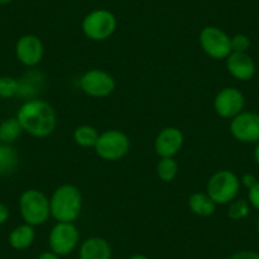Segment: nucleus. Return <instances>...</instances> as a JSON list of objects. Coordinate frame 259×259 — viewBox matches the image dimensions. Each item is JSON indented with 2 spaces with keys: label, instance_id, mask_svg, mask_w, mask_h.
Returning <instances> with one entry per match:
<instances>
[{
  "label": "nucleus",
  "instance_id": "nucleus-27",
  "mask_svg": "<svg viewBox=\"0 0 259 259\" xmlns=\"http://www.w3.org/2000/svg\"><path fill=\"white\" fill-rule=\"evenodd\" d=\"M229 259H259V253L251 250L236 251Z\"/></svg>",
  "mask_w": 259,
  "mask_h": 259
},
{
  "label": "nucleus",
  "instance_id": "nucleus-9",
  "mask_svg": "<svg viewBox=\"0 0 259 259\" xmlns=\"http://www.w3.org/2000/svg\"><path fill=\"white\" fill-rule=\"evenodd\" d=\"M79 85L87 96L93 98H104L113 93L116 81L107 71L101 69H91L79 79Z\"/></svg>",
  "mask_w": 259,
  "mask_h": 259
},
{
  "label": "nucleus",
  "instance_id": "nucleus-15",
  "mask_svg": "<svg viewBox=\"0 0 259 259\" xmlns=\"http://www.w3.org/2000/svg\"><path fill=\"white\" fill-rule=\"evenodd\" d=\"M112 249L108 241L99 236L87 239L79 249V259H111Z\"/></svg>",
  "mask_w": 259,
  "mask_h": 259
},
{
  "label": "nucleus",
  "instance_id": "nucleus-19",
  "mask_svg": "<svg viewBox=\"0 0 259 259\" xmlns=\"http://www.w3.org/2000/svg\"><path fill=\"white\" fill-rule=\"evenodd\" d=\"M19 164L16 149L8 144L0 145V176H11L17 170Z\"/></svg>",
  "mask_w": 259,
  "mask_h": 259
},
{
  "label": "nucleus",
  "instance_id": "nucleus-14",
  "mask_svg": "<svg viewBox=\"0 0 259 259\" xmlns=\"http://www.w3.org/2000/svg\"><path fill=\"white\" fill-rule=\"evenodd\" d=\"M225 60L228 71L238 80H250L255 75V62L246 52H231Z\"/></svg>",
  "mask_w": 259,
  "mask_h": 259
},
{
  "label": "nucleus",
  "instance_id": "nucleus-7",
  "mask_svg": "<svg viewBox=\"0 0 259 259\" xmlns=\"http://www.w3.org/2000/svg\"><path fill=\"white\" fill-rule=\"evenodd\" d=\"M201 49L207 56L215 60H224L231 54V37L215 26H207L200 33Z\"/></svg>",
  "mask_w": 259,
  "mask_h": 259
},
{
  "label": "nucleus",
  "instance_id": "nucleus-8",
  "mask_svg": "<svg viewBox=\"0 0 259 259\" xmlns=\"http://www.w3.org/2000/svg\"><path fill=\"white\" fill-rule=\"evenodd\" d=\"M79 238L80 234L74 223H57L50 231V249L59 256L68 255L78 246Z\"/></svg>",
  "mask_w": 259,
  "mask_h": 259
},
{
  "label": "nucleus",
  "instance_id": "nucleus-6",
  "mask_svg": "<svg viewBox=\"0 0 259 259\" xmlns=\"http://www.w3.org/2000/svg\"><path fill=\"white\" fill-rule=\"evenodd\" d=\"M130 139L119 130H107L99 134L94 150L97 155L107 161H117L124 158L130 151Z\"/></svg>",
  "mask_w": 259,
  "mask_h": 259
},
{
  "label": "nucleus",
  "instance_id": "nucleus-24",
  "mask_svg": "<svg viewBox=\"0 0 259 259\" xmlns=\"http://www.w3.org/2000/svg\"><path fill=\"white\" fill-rule=\"evenodd\" d=\"M19 81L11 75L0 76V98L11 99L18 96Z\"/></svg>",
  "mask_w": 259,
  "mask_h": 259
},
{
  "label": "nucleus",
  "instance_id": "nucleus-12",
  "mask_svg": "<svg viewBox=\"0 0 259 259\" xmlns=\"http://www.w3.org/2000/svg\"><path fill=\"white\" fill-rule=\"evenodd\" d=\"M44 42L36 34H24L17 41L16 56L27 68H34L44 59Z\"/></svg>",
  "mask_w": 259,
  "mask_h": 259
},
{
  "label": "nucleus",
  "instance_id": "nucleus-10",
  "mask_svg": "<svg viewBox=\"0 0 259 259\" xmlns=\"http://www.w3.org/2000/svg\"><path fill=\"white\" fill-rule=\"evenodd\" d=\"M245 98L244 94L234 87L224 88L216 94L213 99V108L220 117L226 119H233L244 111Z\"/></svg>",
  "mask_w": 259,
  "mask_h": 259
},
{
  "label": "nucleus",
  "instance_id": "nucleus-32",
  "mask_svg": "<svg viewBox=\"0 0 259 259\" xmlns=\"http://www.w3.org/2000/svg\"><path fill=\"white\" fill-rule=\"evenodd\" d=\"M128 259H149V258L146 255H144V254H135V255L130 256Z\"/></svg>",
  "mask_w": 259,
  "mask_h": 259
},
{
  "label": "nucleus",
  "instance_id": "nucleus-2",
  "mask_svg": "<svg viewBox=\"0 0 259 259\" xmlns=\"http://www.w3.org/2000/svg\"><path fill=\"white\" fill-rule=\"evenodd\" d=\"M83 207L80 189L74 184L57 187L50 198L51 216L57 223H74L79 218Z\"/></svg>",
  "mask_w": 259,
  "mask_h": 259
},
{
  "label": "nucleus",
  "instance_id": "nucleus-29",
  "mask_svg": "<svg viewBox=\"0 0 259 259\" xmlns=\"http://www.w3.org/2000/svg\"><path fill=\"white\" fill-rule=\"evenodd\" d=\"M9 216H11V211L6 203L0 202V225H3L8 221Z\"/></svg>",
  "mask_w": 259,
  "mask_h": 259
},
{
  "label": "nucleus",
  "instance_id": "nucleus-21",
  "mask_svg": "<svg viewBox=\"0 0 259 259\" xmlns=\"http://www.w3.org/2000/svg\"><path fill=\"white\" fill-rule=\"evenodd\" d=\"M73 138L76 145L81 146V148H94L98 141L99 133L93 126L81 124L75 128Z\"/></svg>",
  "mask_w": 259,
  "mask_h": 259
},
{
  "label": "nucleus",
  "instance_id": "nucleus-34",
  "mask_svg": "<svg viewBox=\"0 0 259 259\" xmlns=\"http://www.w3.org/2000/svg\"><path fill=\"white\" fill-rule=\"evenodd\" d=\"M256 230H258L259 233V216H258V220H256Z\"/></svg>",
  "mask_w": 259,
  "mask_h": 259
},
{
  "label": "nucleus",
  "instance_id": "nucleus-18",
  "mask_svg": "<svg viewBox=\"0 0 259 259\" xmlns=\"http://www.w3.org/2000/svg\"><path fill=\"white\" fill-rule=\"evenodd\" d=\"M188 206L194 215L201 216V218H208L213 215L216 211V203L207 193L202 192H196L191 194L188 200Z\"/></svg>",
  "mask_w": 259,
  "mask_h": 259
},
{
  "label": "nucleus",
  "instance_id": "nucleus-30",
  "mask_svg": "<svg viewBox=\"0 0 259 259\" xmlns=\"http://www.w3.org/2000/svg\"><path fill=\"white\" fill-rule=\"evenodd\" d=\"M37 259H60V256L57 255V254L52 253L51 250L50 251H44V253H41L38 255V258Z\"/></svg>",
  "mask_w": 259,
  "mask_h": 259
},
{
  "label": "nucleus",
  "instance_id": "nucleus-11",
  "mask_svg": "<svg viewBox=\"0 0 259 259\" xmlns=\"http://www.w3.org/2000/svg\"><path fill=\"white\" fill-rule=\"evenodd\" d=\"M230 133L240 143L251 144L259 141V114L243 111L230 122Z\"/></svg>",
  "mask_w": 259,
  "mask_h": 259
},
{
  "label": "nucleus",
  "instance_id": "nucleus-31",
  "mask_svg": "<svg viewBox=\"0 0 259 259\" xmlns=\"http://www.w3.org/2000/svg\"><path fill=\"white\" fill-rule=\"evenodd\" d=\"M254 160H255V163L259 165V141L258 143H255V148H254Z\"/></svg>",
  "mask_w": 259,
  "mask_h": 259
},
{
  "label": "nucleus",
  "instance_id": "nucleus-23",
  "mask_svg": "<svg viewBox=\"0 0 259 259\" xmlns=\"http://www.w3.org/2000/svg\"><path fill=\"white\" fill-rule=\"evenodd\" d=\"M250 212V205L246 200H234L233 202L229 203L228 207V218L234 221L243 220L248 218Z\"/></svg>",
  "mask_w": 259,
  "mask_h": 259
},
{
  "label": "nucleus",
  "instance_id": "nucleus-33",
  "mask_svg": "<svg viewBox=\"0 0 259 259\" xmlns=\"http://www.w3.org/2000/svg\"><path fill=\"white\" fill-rule=\"evenodd\" d=\"M13 0H0V6H7V4H11Z\"/></svg>",
  "mask_w": 259,
  "mask_h": 259
},
{
  "label": "nucleus",
  "instance_id": "nucleus-1",
  "mask_svg": "<svg viewBox=\"0 0 259 259\" xmlns=\"http://www.w3.org/2000/svg\"><path fill=\"white\" fill-rule=\"evenodd\" d=\"M17 118L23 133L33 138L44 139L51 135L56 130L57 117L54 107L44 99H28L19 107Z\"/></svg>",
  "mask_w": 259,
  "mask_h": 259
},
{
  "label": "nucleus",
  "instance_id": "nucleus-25",
  "mask_svg": "<svg viewBox=\"0 0 259 259\" xmlns=\"http://www.w3.org/2000/svg\"><path fill=\"white\" fill-rule=\"evenodd\" d=\"M250 47V39L246 34L239 33L231 37V51L233 52H246Z\"/></svg>",
  "mask_w": 259,
  "mask_h": 259
},
{
  "label": "nucleus",
  "instance_id": "nucleus-4",
  "mask_svg": "<svg viewBox=\"0 0 259 259\" xmlns=\"http://www.w3.org/2000/svg\"><path fill=\"white\" fill-rule=\"evenodd\" d=\"M240 178L231 170H219L211 176L206 186V193L216 205H229L238 197Z\"/></svg>",
  "mask_w": 259,
  "mask_h": 259
},
{
  "label": "nucleus",
  "instance_id": "nucleus-13",
  "mask_svg": "<svg viewBox=\"0 0 259 259\" xmlns=\"http://www.w3.org/2000/svg\"><path fill=\"white\" fill-rule=\"evenodd\" d=\"M184 135L178 127H165L158 134L154 143L155 153L160 158H174L183 148Z\"/></svg>",
  "mask_w": 259,
  "mask_h": 259
},
{
  "label": "nucleus",
  "instance_id": "nucleus-22",
  "mask_svg": "<svg viewBox=\"0 0 259 259\" xmlns=\"http://www.w3.org/2000/svg\"><path fill=\"white\" fill-rule=\"evenodd\" d=\"M156 173L160 181L170 183L178 174V163L174 160V158H160L156 165Z\"/></svg>",
  "mask_w": 259,
  "mask_h": 259
},
{
  "label": "nucleus",
  "instance_id": "nucleus-5",
  "mask_svg": "<svg viewBox=\"0 0 259 259\" xmlns=\"http://www.w3.org/2000/svg\"><path fill=\"white\" fill-rule=\"evenodd\" d=\"M117 18L107 9H96L84 17L81 31L92 41H106L116 32Z\"/></svg>",
  "mask_w": 259,
  "mask_h": 259
},
{
  "label": "nucleus",
  "instance_id": "nucleus-3",
  "mask_svg": "<svg viewBox=\"0 0 259 259\" xmlns=\"http://www.w3.org/2000/svg\"><path fill=\"white\" fill-rule=\"evenodd\" d=\"M19 212L28 225H44L51 216L50 198L39 189H26L19 197Z\"/></svg>",
  "mask_w": 259,
  "mask_h": 259
},
{
  "label": "nucleus",
  "instance_id": "nucleus-16",
  "mask_svg": "<svg viewBox=\"0 0 259 259\" xmlns=\"http://www.w3.org/2000/svg\"><path fill=\"white\" fill-rule=\"evenodd\" d=\"M34 239H36L34 226L28 225L26 223L16 226L8 236L9 245L16 249V250H26V249H28L33 244Z\"/></svg>",
  "mask_w": 259,
  "mask_h": 259
},
{
  "label": "nucleus",
  "instance_id": "nucleus-28",
  "mask_svg": "<svg viewBox=\"0 0 259 259\" xmlns=\"http://www.w3.org/2000/svg\"><path fill=\"white\" fill-rule=\"evenodd\" d=\"M256 182H258V179H256L255 177L250 173H245L240 179V184H243L246 189H250L251 187L256 183Z\"/></svg>",
  "mask_w": 259,
  "mask_h": 259
},
{
  "label": "nucleus",
  "instance_id": "nucleus-20",
  "mask_svg": "<svg viewBox=\"0 0 259 259\" xmlns=\"http://www.w3.org/2000/svg\"><path fill=\"white\" fill-rule=\"evenodd\" d=\"M23 133L17 117H9L0 123V143L12 145Z\"/></svg>",
  "mask_w": 259,
  "mask_h": 259
},
{
  "label": "nucleus",
  "instance_id": "nucleus-17",
  "mask_svg": "<svg viewBox=\"0 0 259 259\" xmlns=\"http://www.w3.org/2000/svg\"><path fill=\"white\" fill-rule=\"evenodd\" d=\"M18 81V96L23 97L26 98V101H28V99L36 98L37 94L41 92L42 85H44V76L37 71H29V73L24 74Z\"/></svg>",
  "mask_w": 259,
  "mask_h": 259
},
{
  "label": "nucleus",
  "instance_id": "nucleus-26",
  "mask_svg": "<svg viewBox=\"0 0 259 259\" xmlns=\"http://www.w3.org/2000/svg\"><path fill=\"white\" fill-rule=\"evenodd\" d=\"M248 202L251 207L259 211V181L248 189Z\"/></svg>",
  "mask_w": 259,
  "mask_h": 259
}]
</instances>
